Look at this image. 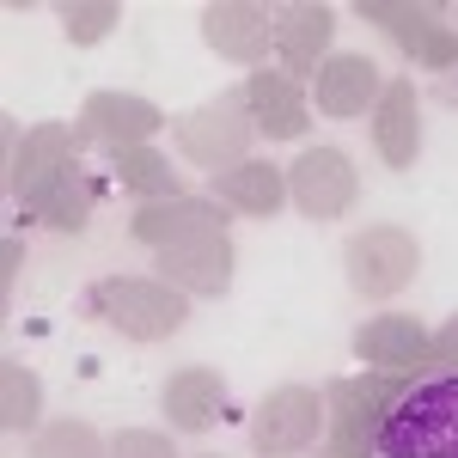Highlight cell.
Listing matches in <instances>:
<instances>
[{"mask_svg": "<svg viewBox=\"0 0 458 458\" xmlns=\"http://www.w3.org/2000/svg\"><path fill=\"white\" fill-rule=\"evenodd\" d=\"M416 386V373H360V379H330L324 391V458H379V428L391 403Z\"/></svg>", "mask_w": 458, "mask_h": 458, "instance_id": "1", "label": "cell"}, {"mask_svg": "<svg viewBox=\"0 0 458 458\" xmlns=\"http://www.w3.org/2000/svg\"><path fill=\"white\" fill-rule=\"evenodd\" d=\"M379 458H458V373L416 379L391 403Z\"/></svg>", "mask_w": 458, "mask_h": 458, "instance_id": "2", "label": "cell"}, {"mask_svg": "<svg viewBox=\"0 0 458 458\" xmlns=\"http://www.w3.org/2000/svg\"><path fill=\"white\" fill-rule=\"evenodd\" d=\"M86 312L105 318L110 330H123L129 343H165L190 318V293H177L159 276H105L86 293Z\"/></svg>", "mask_w": 458, "mask_h": 458, "instance_id": "3", "label": "cell"}, {"mask_svg": "<svg viewBox=\"0 0 458 458\" xmlns=\"http://www.w3.org/2000/svg\"><path fill=\"white\" fill-rule=\"evenodd\" d=\"M250 105H245V86L239 92H220L214 105H196L190 116H177V153L190 165H208V172H233L250 159Z\"/></svg>", "mask_w": 458, "mask_h": 458, "instance_id": "4", "label": "cell"}, {"mask_svg": "<svg viewBox=\"0 0 458 458\" xmlns=\"http://www.w3.org/2000/svg\"><path fill=\"white\" fill-rule=\"evenodd\" d=\"M343 269H349V287L360 300H391V293H403V287L416 282L422 245L403 226H360L343 245Z\"/></svg>", "mask_w": 458, "mask_h": 458, "instance_id": "5", "label": "cell"}, {"mask_svg": "<svg viewBox=\"0 0 458 458\" xmlns=\"http://www.w3.org/2000/svg\"><path fill=\"white\" fill-rule=\"evenodd\" d=\"M324 391L312 386H276L257 410H250V446L263 458H293L312 453L324 440Z\"/></svg>", "mask_w": 458, "mask_h": 458, "instance_id": "6", "label": "cell"}, {"mask_svg": "<svg viewBox=\"0 0 458 458\" xmlns=\"http://www.w3.org/2000/svg\"><path fill=\"white\" fill-rule=\"evenodd\" d=\"M354 13L373 19L416 68H440V73L458 68V31L440 19L434 0H416V6H410V0H360Z\"/></svg>", "mask_w": 458, "mask_h": 458, "instance_id": "7", "label": "cell"}, {"mask_svg": "<svg viewBox=\"0 0 458 458\" xmlns=\"http://www.w3.org/2000/svg\"><path fill=\"white\" fill-rule=\"evenodd\" d=\"M354 165L343 147H306L293 165H287V196L293 208L312 214V220H336V214L354 208Z\"/></svg>", "mask_w": 458, "mask_h": 458, "instance_id": "8", "label": "cell"}, {"mask_svg": "<svg viewBox=\"0 0 458 458\" xmlns=\"http://www.w3.org/2000/svg\"><path fill=\"white\" fill-rule=\"evenodd\" d=\"M202 43L226 62H245L250 73L263 68V55L276 49V13L257 0H214L202 6Z\"/></svg>", "mask_w": 458, "mask_h": 458, "instance_id": "9", "label": "cell"}, {"mask_svg": "<svg viewBox=\"0 0 458 458\" xmlns=\"http://www.w3.org/2000/svg\"><path fill=\"white\" fill-rule=\"evenodd\" d=\"M159 105H147L135 92H92L86 105H80V129H73V141H105L110 153H123V147H147L159 135Z\"/></svg>", "mask_w": 458, "mask_h": 458, "instance_id": "10", "label": "cell"}, {"mask_svg": "<svg viewBox=\"0 0 458 458\" xmlns=\"http://www.w3.org/2000/svg\"><path fill=\"white\" fill-rule=\"evenodd\" d=\"M73 147H80V141H73L62 123H37L31 135L13 147V159H6V190H13L19 208H31L55 177L73 172Z\"/></svg>", "mask_w": 458, "mask_h": 458, "instance_id": "11", "label": "cell"}, {"mask_svg": "<svg viewBox=\"0 0 458 458\" xmlns=\"http://www.w3.org/2000/svg\"><path fill=\"white\" fill-rule=\"evenodd\" d=\"M379 92H386V80H379V62L373 55H360V49H343V55H330L312 80V98L324 116H336V123H349V116H367V110L379 105Z\"/></svg>", "mask_w": 458, "mask_h": 458, "instance_id": "12", "label": "cell"}, {"mask_svg": "<svg viewBox=\"0 0 458 458\" xmlns=\"http://www.w3.org/2000/svg\"><path fill=\"white\" fill-rule=\"evenodd\" d=\"M159 282H172L177 293H226L233 287V239L226 233H202L183 245L159 250Z\"/></svg>", "mask_w": 458, "mask_h": 458, "instance_id": "13", "label": "cell"}, {"mask_svg": "<svg viewBox=\"0 0 458 458\" xmlns=\"http://www.w3.org/2000/svg\"><path fill=\"white\" fill-rule=\"evenodd\" d=\"M129 233L141 245L165 250V245H183V239H202V233H226V214L214 208L208 196H165V202H141L129 214Z\"/></svg>", "mask_w": 458, "mask_h": 458, "instance_id": "14", "label": "cell"}, {"mask_svg": "<svg viewBox=\"0 0 458 458\" xmlns=\"http://www.w3.org/2000/svg\"><path fill=\"white\" fill-rule=\"evenodd\" d=\"M276 13V55L287 62L293 80H306L312 68H324V49L336 37V13L318 6V0H287V6H269Z\"/></svg>", "mask_w": 458, "mask_h": 458, "instance_id": "15", "label": "cell"}, {"mask_svg": "<svg viewBox=\"0 0 458 458\" xmlns=\"http://www.w3.org/2000/svg\"><path fill=\"white\" fill-rule=\"evenodd\" d=\"M245 105H250V123L269 135V141H300L306 129H312V116H306V92H300V80L287 68H257L245 80Z\"/></svg>", "mask_w": 458, "mask_h": 458, "instance_id": "16", "label": "cell"}, {"mask_svg": "<svg viewBox=\"0 0 458 458\" xmlns=\"http://www.w3.org/2000/svg\"><path fill=\"white\" fill-rule=\"evenodd\" d=\"M373 147L391 172H410L422 153V98L410 80H386L379 105H373Z\"/></svg>", "mask_w": 458, "mask_h": 458, "instance_id": "17", "label": "cell"}, {"mask_svg": "<svg viewBox=\"0 0 458 458\" xmlns=\"http://www.w3.org/2000/svg\"><path fill=\"white\" fill-rule=\"evenodd\" d=\"M428 336H434V330H422L410 312H379V318H367V324L354 330V354L373 360V373H422Z\"/></svg>", "mask_w": 458, "mask_h": 458, "instance_id": "18", "label": "cell"}, {"mask_svg": "<svg viewBox=\"0 0 458 458\" xmlns=\"http://www.w3.org/2000/svg\"><path fill=\"white\" fill-rule=\"evenodd\" d=\"M165 422L177 434H202V428L220 422V410H226V379L214 373V367H183L165 379Z\"/></svg>", "mask_w": 458, "mask_h": 458, "instance_id": "19", "label": "cell"}, {"mask_svg": "<svg viewBox=\"0 0 458 458\" xmlns=\"http://www.w3.org/2000/svg\"><path fill=\"white\" fill-rule=\"evenodd\" d=\"M214 196H220L226 208L269 220V214L287 202V172L269 165V159H245V165H233V172H214Z\"/></svg>", "mask_w": 458, "mask_h": 458, "instance_id": "20", "label": "cell"}, {"mask_svg": "<svg viewBox=\"0 0 458 458\" xmlns=\"http://www.w3.org/2000/svg\"><path fill=\"white\" fill-rule=\"evenodd\" d=\"M19 214H25V220H43V226H55V233H80L86 214H92V183L80 177V165H73L68 177H55L31 208H19Z\"/></svg>", "mask_w": 458, "mask_h": 458, "instance_id": "21", "label": "cell"}, {"mask_svg": "<svg viewBox=\"0 0 458 458\" xmlns=\"http://www.w3.org/2000/svg\"><path fill=\"white\" fill-rule=\"evenodd\" d=\"M110 159H116V183L135 190L141 202L183 196V190H177V165H165V153H153V147H123V153H110Z\"/></svg>", "mask_w": 458, "mask_h": 458, "instance_id": "22", "label": "cell"}, {"mask_svg": "<svg viewBox=\"0 0 458 458\" xmlns=\"http://www.w3.org/2000/svg\"><path fill=\"white\" fill-rule=\"evenodd\" d=\"M37 416H43V379H37L31 367L6 360L0 367V428L6 434H31Z\"/></svg>", "mask_w": 458, "mask_h": 458, "instance_id": "23", "label": "cell"}, {"mask_svg": "<svg viewBox=\"0 0 458 458\" xmlns=\"http://www.w3.org/2000/svg\"><path fill=\"white\" fill-rule=\"evenodd\" d=\"M31 458H110L92 422H49L31 434Z\"/></svg>", "mask_w": 458, "mask_h": 458, "instance_id": "24", "label": "cell"}, {"mask_svg": "<svg viewBox=\"0 0 458 458\" xmlns=\"http://www.w3.org/2000/svg\"><path fill=\"white\" fill-rule=\"evenodd\" d=\"M116 19H123L116 0H68V6H62V31H68V43H80V49L105 43V37L116 31Z\"/></svg>", "mask_w": 458, "mask_h": 458, "instance_id": "25", "label": "cell"}, {"mask_svg": "<svg viewBox=\"0 0 458 458\" xmlns=\"http://www.w3.org/2000/svg\"><path fill=\"white\" fill-rule=\"evenodd\" d=\"M110 458H177V446L153 428H129V434L110 440Z\"/></svg>", "mask_w": 458, "mask_h": 458, "instance_id": "26", "label": "cell"}, {"mask_svg": "<svg viewBox=\"0 0 458 458\" xmlns=\"http://www.w3.org/2000/svg\"><path fill=\"white\" fill-rule=\"evenodd\" d=\"M422 367H428V379H434V373H458V312L428 336V360Z\"/></svg>", "mask_w": 458, "mask_h": 458, "instance_id": "27", "label": "cell"}]
</instances>
